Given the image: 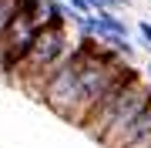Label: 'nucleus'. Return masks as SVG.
<instances>
[{
  "instance_id": "f257e3e1",
  "label": "nucleus",
  "mask_w": 151,
  "mask_h": 148,
  "mask_svg": "<svg viewBox=\"0 0 151 148\" xmlns=\"http://www.w3.org/2000/svg\"><path fill=\"white\" fill-rule=\"evenodd\" d=\"M148 101H151V81H148V77H141L134 67H131V71L94 104V111L84 118L81 131L91 138V142L101 145V142H108V138L118 135Z\"/></svg>"
},
{
  "instance_id": "f03ea898",
  "label": "nucleus",
  "mask_w": 151,
  "mask_h": 148,
  "mask_svg": "<svg viewBox=\"0 0 151 148\" xmlns=\"http://www.w3.org/2000/svg\"><path fill=\"white\" fill-rule=\"evenodd\" d=\"M74 44H77V40H70L67 24H60V20H47V24L37 30L34 44L27 47V54L17 61V67L10 71V77H7V81H10V84H20L27 94L40 98L44 84H47L50 77H54V71L70 57Z\"/></svg>"
},
{
  "instance_id": "7ed1b4c3",
  "label": "nucleus",
  "mask_w": 151,
  "mask_h": 148,
  "mask_svg": "<svg viewBox=\"0 0 151 148\" xmlns=\"http://www.w3.org/2000/svg\"><path fill=\"white\" fill-rule=\"evenodd\" d=\"M50 20L47 14V0H20L14 20L0 34V77H10V71L17 67V61L27 54V47L34 44L37 30Z\"/></svg>"
},
{
  "instance_id": "20e7f679",
  "label": "nucleus",
  "mask_w": 151,
  "mask_h": 148,
  "mask_svg": "<svg viewBox=\"0 0 151 148\" xmlns=\"http://www.w3.org/2000/svg\"><path fill=\"white\" fill-rule=\"evenodd\" d=\"M148 131H151V101H148V104H145V108H141V111H138V115L131 118V121H128V125H124L114 138L101 142V148H128L131 142H138V138H141V135H148Z\"/></svg>"
},
{
  "instance_id": "39448f33",
  "label": "nucleus",
  "mask_w": 151,
  "mask_h": 148,
  "mask_svg": "<svg viewBox=\"0 0 151 148\" xmlns=\"http://www.w3.org/2000/svg\"><path fill=\"white\" fill-rule=\"evenodd\" d=\"M17 7H20V0H0V34H4V27L14 20Z\"/></svg>"
},
{
  "instance_id": "423d86ee",
  "label": "nucleus",
  "mask_w": 151,
  "mask_h": 148,
  "mask_svg": "<svg viewBox=\"0 0 151 148\" xmlns=\"http://www.w3.org/2000/svg\"><path fill=\"white\" fill-rule=\"evenodd\" d=\"M138 44L151 51V20H138Z\"/></svg>"
},
{
  "instance_id": "0eeeda50",
  "label": "nucleus",
  "mask_w": 151,
  "mask_h": 148,
  "mask_svg": "<svg viewBox=\"0 0 151 148\" xmlns=\"http://www.w3.org/2000/svg\"><path fill=\"white\" fill-rule=\"evenodd\" d=\"M94 10H121V7H131V0H91Z\"/></svg>"
},
{
  "instance_id": "6e6552de",
  "label": "nucleus",
  "mask_w": 151,
  "mask_h": 148,
  "mask_svg": "<svg viewBox=\"0 0 151 148\" xmlns=\"http://www.w3.org/2000/svg\"><path fill=\"white\" fill-rule=\"evenodd\" d=\"M64 4L74 14H94V4H91V0H64Z\"/></svg>"
},
{
  "instance_id": "1a4fd4ad",
  "label": "nucleus",
  "mask_w": 151,
  "mask_h": 148,
  "mask_svg": "<svg viewBox=\"0 0 151 148\" xmlns=\"http://www.w3.org/2000/svg\"><path fill=\"white\" fill-rule=\"evenodd\" d=\"M128 148H151V131H148V135H141L138 142H131Z\"/></svg>"
},
{
  "instance_id": "9d476101",
  "label": "nucleus",
  "mask_w": 151,
  "mask_h": 148,
  "mask_svg": "<svg viewBox=\"0 0 151 148\" xmlns=\"http://www.w3.org/2000/svg\"><path fill=\"white\" fill-rule=\"evenodd\" d=\"M145 77H148V81H151V64H148V67H145Z\"/></svg>"
}]
</instances>
